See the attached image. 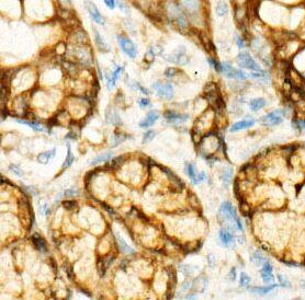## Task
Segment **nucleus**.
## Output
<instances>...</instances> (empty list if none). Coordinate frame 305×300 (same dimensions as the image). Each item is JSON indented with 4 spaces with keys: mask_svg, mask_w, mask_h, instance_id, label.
<instances>
[{
    "mask_svg": "<svg viewBox=\"0 0 305 300\" xmlns=\"http://www.w3.org/2000/svg\"><path fill=\"white\" fill-rule=\"evenodd\" d=\"M251 262H253V264L258 265V266H260V265H263V264L266 263L267 260H266V258H264L259 251H256V252L253 254V256H251Z\"/></svg>",
    "mask_w": 305,
    "mask_h": 300,
    "instance_id": "aec40b11",
    "label": "nucleus"
},
{
    "mask_svg": "<svg viewBox=\"0 0 305 300\" xmlns=\"http://www.w3.org/2000/svg\"><path fill=\"white\" fill-rule=\"evenodd\" d=\"M152 88L156 90V93L163 99H171L174 97V88L169 83H160L157 82L152 86Z\"/></svg>",
    "mask_w": 305,
    "mask_h": 300,
    "instance_id": "7ed1b4c3",
    "label": "nucleus"
},
{
    "mask_svg": "<svg viewBox=\"0 0 305 300\" xmlns=\"http://www.w3.org/2000/svg\"><path fill=\"white\" fill-rule=\"evenodd\" d=\"M123 161H124V158H123V157H117V158H115V159H113V160L111 161V168H112V169L119 168V166L123 163Z\"/></svg>",
    "mask_w": 305,
    "mask_h": 300,
    "instance_id": "c756f323",
    "label": "nucleus"
},
{
    "mask_svg": "<svg viewBox=\"0 0 305 300\" xmlns=\"http://www.w3.org/2000/svg\"><path fill=\"white\" fill-rule=\"evenodd\" d=\"M137 88L139 89V90H141V91H142V92H143V93H144V94H148V91H147V90H146V89H145V88H143L142 86H139V84H137Z\"/></svg>",
    "mask_w": 305,
    "mask_h": 300,
    "instance_id": "49530a36",
    "label": "nucleus"
},
{
    "mask_svg": "<svg viewBox=\"0 0 305 300\" xmlns=\"http://www.w3.org/2000/svg\"><path fill=\"white\" fill-rule=\"evenodd\" d=\"M16 122H19V123H21V124H25L27 125V126H30L31 128H33L34 130H38V132H41V130H44V127H43V125L41 124H38V123H33V122H30V121H24V119H16Z\"/></svg>",
    "mask_w": 305,
    "mask_h": 300,
    "instance_id": "b1692460",
    "label": "nucleus"
},
{
    "mask_svg": "<svg viewBox=\"0 0 305 300\" xmlns=\"http://www.w3.org/2000/svg\"><path fill=\"white\" fill-rule=\"evenodd\" d=\"M236 60L240 67L247 68L253 71H261V68L259 67V65L253 60V58L248 53H240L237 56Z\"/></svg>",
    "mask_w": 305,
    "mask_h": 300,
    "instance_id": "f257e3e1",
    "label": "nucleus"
},
{
    "mask_svg": "<svg viewBox=\"0 0 305 300\" xmlns=\"http://www.w3.org/2000/svg\"><path fill=\"white\" fill-rule=\"evenodd\" d=\"M117 42H119V45L121 47V49L126 54L127 56L131 57V58H135L136 57V46L130 38H127L125 36H117Z\"/></svg>",
    "mask_w": 305,
    "mask_h": 300,
    "instance_id": "f03ea898",
    "label": "nucleus"
},
{
    "mask_svg": "<svg viewBox=\"0 0 305 300\" xmlns=\"http://www.w3.org/2000/svg\"><path fill=\"white\" fill-rule=\"evenodd\" d=\"M220 239H221V241H222V243L224 244V245H229V244L233 242V236H231V233L228 231V230H225V229H222V230H220Z\"/></svg>",
    "mask_w": 305,
    "mask_h": 300,
    "instance_id": "4468645a",
    "label": "nucleus"
},
{
    "mask_svg": "<svg viewBox=\"0 0 305 300\" xmlns=\"http://www.w3.org/2000/svg\"><path fill=\"white\" fill-rule=\"evenodd\" d=\"M63 206L68 210H73L74 208L77 207V203L73 202V201H65V202H63Z\"/></svg>",
    "mask_w": 305,
    "mask_h": 300,
    "instance_id": "473e14b6",
    "label": "nucleus"
},
{
    "mask_svg": "<svg viewBox=\"0 0 305 300\" xmlns=\"http://www.w3.org/2000/svg\"><path fill=\"white\" fill-rule=\"evenodd\" d=\"M272 265L269 263L268 261L266 262V263L263 264L262 265V269H261V272H266V273H272Z\"/></svg>",
    "mask_w": 305,
    "mask_h": 300,
    "instance_id": "f704fd0d",
    "label": "nucleus"
},
{
    "mask_svg": "<svg viewBox=\"0 0 305 300\" xmlns=\"http://www.w3.org/2000/svg\"><path fill=\"white\" fill-rule=\"evenodd\" d=\"M255 121L253 119H244V121H240V122H237L231 127V132H237V130H242L245 129V128H248L250 126H253Z\"/></svg>",
    "mask_w": 305,
    "mask_h": 300,
    "instance_id": "ddd939ff",
    "label": "nucleus"
},
{
    "mask_svg": "<svg viewBox=\"0 0 305 300\" xmlns=\"http://www.w3.org/2000/svg\"><path fill=\"white\" fill-rule=\"evenodd\" d=\"M275 287H278V285L277 284H272V285H270V286H267V287H253V291L257 292V294H259V295H267L268 292L272 291Z\"/></svg>",
    "mask_w": 305,
    "mask_h": 300,
    "instance_id": "6ab92c4d",
    "label": "nucleus"
},
{
    "mask_svg": "<svg viewBox=\"0 0 305 300\" xmlns=\"http://www.w3.org/2000/svg\"><path fill=\"white\" fill-rule=\"evenodd\" d=\"M245 13H246V11L244 10L242 8H236V10H235V19L237 20V22L239 23V22H242V20L244 19V16H245Z\"/></svg>",
    "mask_w": 305,
    "mask_h": 300,
    "instance_id": "cd10ccee",
    "label": "nucleus"
},
{
    "mask_svg": "<svg viewBox=\"0 0 305 300\" xmlns=\"http://www.w3.org/2000/svg\"><path fill=\"white\" fill-rule=\"evenodd\" d=\"M77 194H78V192L75 191V190H73V188L67 190V191L64 193V195H65V196H76Z\"/></svg>",
    "mask_w": 305,
    "mask_h": 300,
    "instance_id": "ea45409f",
    "label": "nucleus"
},
{
    "mask_svg": "<svg viewBox=\"0 0 305 300\" xmlns=\"http://www.w3.org/2000/svg\"><path fill=\"white\" fill-rule=\"evenodd\" d=\"M124 139H126V136H124V134H114L111 138V146L115 147Z\"/></svg>",
    "mask_w": 305,
    "mask_h": 300,
    "instance_id": "393cba45",
    "label": "nucleus"
},
{
    "mask_svg": "<svg viewBox=\"0 0 305 300\" xmlns=\"http://www.w3.org/2000/svg\"><path fill=\"white\" fill-rule=\"evenodd\" d=\"M158 117H159V114H158V112H156V111H150V112H148V114L146 115L145 119H144V121H142V122L139 123V126H141V127H143V128L149 127V126H152V125L154 124L156 121H157Z\"/></svg>",
    "mask_w": 305,
    "mask_h": 300,
    "instance_id": "9d476101",
    "label": "nucleus"
},
{
    "mask_svg": "<svg viewBox=\"0 0 305 300\" xmlns=\"http://www.w3.org/2000/svg\"><path fill=\"white\" fill-rule=\"evenodd\" d=\"M117 243L120 245V249L123 253H126V254H131V253H134V250L128 245V244L121 238V237H117Z\"/></svg>",
    "mask_w": 305,
    "mask_h": 300,
    "instance_id": "412c9836",
    "label": "nucleus"
},
{
    "mask_svg": "<svg viewBox=\"0 0 305 300\" xmlns=\"http://www.w3.org/2000/svg\"><path fill=\"white\" fill-rule=\"evenodd\" d=\"M105 121H106L108 124H112V125L120 124V123H121L120 116H119L117 112H116L113 108H111V106L106 110V113H105Z\"/></svg>",
    "mask_w": 305,
    "mask_h": 300,
    "instance_id": "1a4fd4ad",
    "label": "nucleus"
},
{
    "mask_svg": "<svg viewBox=\"0 0 305 300\" xmlns=\"http://www.w3.org/2000/svg\"><path fill=\"white\" fill-rule=\"evenodd\" d=\"M113 157V153L112 152H105V153H102V155L95 157L93 161L91 162V166H95V164H99L101 162H105V161L110 160L111 158Z\"/></svg>",
    "mask_w": 305,
    "mask_h": 300,
    "instance_id": "f3484780",
    "label": "nucleus"
},
{
    "mask_svg": "<svg viewBox=\"0 0 305 300\" xmlns=\"http://www.w3.org/2000/svg\"><path fill=\"white\" fill-rule=\"evenodd\" d=\"M261 122L264 123V124L268 125H277L280 124L282 122V114L279 111H275V112H271V113L267 114L266 116H263L261 118Z\"/></svg>",
    "mask_w": 305,
    "mask_h": 300,
    "instance_id": "423d86ee",
    "label": "nucleus"
},
{
    "mask_svg": "<svg viewBox=\"0 0 305 300\" xmlns=\"http://www.w3.org/2000/svg\"><path fill=\"white\" fill-rule=\"evenodd\" d=\"M155 132L154 130H148L147 133H145L144 134V137H143V144H146V142H148V141H150V140H152V138L155 137Z\"/></svg>",
    "mask_w": 305,
    "mask_h": 300,
    "instance_id": "c85d7f7f",
    "label": "nucleus"
},
{
    "mask_svg": "<svg viewBox=\"0 0 305 300\" xmlns=\"http://www.w3.org/2000/svg\"><path fill=\"white\" fill-rule=\"evenodd\" d=\"M207 60H209V62H210L212 66H214V67H215V69L217 70V71H222V65H220V64H217L216 62H214L212 58H209Z\"/></svg>",
    "mask_w": 305,
    "mask_h": 300,
    "instance_id": "4c0bfd02",
    "label": "nucleus"
},
{
    "mask_svg": "<svg viewBox=\"0 0 305 300\" xmlns=\"http://www.w3.org/2000/svg\"><path fill=\"white\" fill-rule=\"evenodd\" d=\"M86 5H87V9H88V11H89V14H90V16H91V19L95 21V22H97V23H99V24H101V25H103V24H104V19H103V16H101L100 12L98 11V8H97L91 1H88V2L86 3Z\"/></svg>",
    "mask_w": 305,
    "mask_h": 300,
    "instance_id": "39448f33",
    "label": "nucleus"
},
{
    "mask_svg": "<svg viewBox=\"0 0 305 300\" xmlns=\"http://www.w3.org/2000/svg\"><path fill=\"white\" fill-rule=\"evenodd\" d=\"M264 104H266L264 99L259 98V99H255V100H253V101H250L249 106H250L251 111H258V110L261 109L262 106H264Z\"/></svg>",
    "mask_w": 305,
    "mask_h": 300,
    "instance_id": "5701e85b",
    "label": "nucleus"
},
{
    "mask_svg": "<svg viewBox=\"0 0 305 300\" xmlns=\"http://www.w3.org/2000/svg\"><path fill=\"white\" fill-rule=\"evenodd\" d=\"M33 243H34V245H35V248L37 249V250H40V251H46V243H45V241L43 240L42 238H40L38 236H33Z\"/></svg>",
    "mask_w": 305,
    "mask_h": 300,
    "instance_id": "4be33fe9",
    "label": "nucleus"
},
{
    "mask_svg": "<svg viewBox=\"0 0 305 300\" xmlns=\"http://www.w3.org/2000/svg\"><path fill=\"white\" fill-rule=\"evenodd\" d=\"M222 73H224V75L228 78H234V79H245L247 77L245 73L240 71V70H236L235 68H233L227 62H223L222 64Z\"/></svg>",
    "mask_w": 305,
    "mask_h": 300,
    "instance_id": "20e7f679",
    "label": "nucleus"
},
{
    "mask_svg": "<svg viewBox=\"0 0 305 300\" xmlns=\"http://www.w3.org/2000/svg\"><path fill=\"white\" fill-rule=\"evenodd\" d=\"M239 283H240V286H248L249 283H250V277L248 276L247 274L245 273H242L240 274V279H239Z\"/></svg>",
    "mask_w": 305,
    "mask_h": 300,
    "instance_id": "7c9ffc66",
    "label": "nucleus"
},
{
    "mask_svg": "<svg viewBox=\"0 0 305 300\" xmlns=\"http://www.w3.org/2000/svg\"><path fill=\"white\" fill-rule=\"evenodd\" d=\"M261 278L264 283H268V284H271L274 282V277L272 273H266V272H261Z\"/></svg>",
    "mask_w": 305,
    "mask_h": 300,
    "instance_id": "bb28decb",
    "label": "nucleus"
},
{
    "mask_svg": "<svg viewBox=\"0 0 305 300\" xmlns=\"http://www.w3.org/2000/svg\"><path fill=\"white\" fill-rule=\"evenodd\" d=\"M185 172H187V174H188L189 177L191 179V181L193 182L194 184H196V183H198V181H196L198 174L195 173L194 164H192V163H187V164H185Z\"/></svg>",
    "mask_w": 305,
    "mask_h": 300,
    "instance_id": "dca6fc26",
    "label": "nucleus"
},
{
    "mask_svg": "<svg viewBox=\"0 0 305 300\" xmlns=\"http://www.w3.org/2000/svg\"><path fill=\"white\" fill-rule=\"evenodd\" d=\"M204 179H205V173H204V172H201V173H199V174H198V179H196V181L200 182V181H202V180H204Z\"/></svg>",
    "mask_w": 305,
    "mask_h": 300,
    "instance_id": "a18cd8bd",
    "label": "nucleus"
},
{
    "mask_svg": "<svg viewBox=\"0 0 305 300\" xmlns=\"http://www.w3.org/2000/svg\"><path fill=\"white\" fill-rule=\"evenodd\" d=\"M102 206L104 207L105 209H106V210H108V212H110V214H114V210H112V209H111V208H109V207L106 206V205H102Z\"/></svg>",
    "mask_w": 305,
    "mask_h": 300,
    "instance_id": "09e8293b",
    "label": "nucleus"
},
{
    "mask_svg": "<svg viewBox=\"0 0 305 300\" xmlns=\"http://www.w3.org/2000/svg\"><path fill=\"white\" fill-rule=\"evenodd\" d=\"M104 3L108 5L110 9H113V8L115 7V1H113V0H105Z\"/></svg>",
    "mask_w": 305,
    "mask_h": 300,
    "instance_id": "37998d69",
    "label": "nucleus"
},
{
    "mask_svg": "<svg viewBox=\"0 0 305 300\" xmlns=\"http://www.w3.org/2000/svg\"><path fill=\"white\" fill-rule=\"evenodd\" d=\"M122 71H123V68H122V67H116L115 70L112 73V75H111V76H108V75H106V82H108V88L110 89V90H111V89L114 88L116 79L119 78V76L121 75Z\"/></svg>",
    "mask_w": 305,
    "mask_h": 300,
    "instance_id": "f8f14e48",
    "label": "nucleus"
},
{
    "mask_svg": "<svg viewBox=\"0 0 305 300\" xmlns=\"http://www.w3.org/2000/svg\"><path fill=\"white\" fill-rule=\"evenodd\" d=\"M184 48H180L178 52H176L174 54L170 55L171 57H167V60L169 62H176V64H179V65H184L187 62H189V58L187 57V55L184 54Z\"/></svg>",
    "mask_w": 305,
    "mask_h": 300,
    "instance_id": "0eeeda50",
    "label": "nucleus"
},
{
    "mask_svg": "<svg viewBox=\"0 0 305 300\" xmlns=\"http://www.w3.org/2000/svg\"><path fill=\"white\" fill-rule=\"evenodd\" d=\"M235 41H236L237 45H238V47H239V48H242V47H245V42L242 41V38H240L239 36H236V37H235Z\"/></svg>",
    "mask_w": 305,
    "mask_h": 300,
    "instance_id": "a19ab883",
    "label": "nucleus"
},
{
    "mask_svg": "<svg viewBox=\"0 0 305 300\" xmlns=\"http://www.w3.org/2000/svg\"><path fill=\"white\" fill-rule=\"evenodd\" d=\"M223 181H224V183L226 184V183H228L229 182V180H231V169H228V170H225L224 171V173H223Z\"/></svg>",
    "mask_w": 305,
    "mask_h": 300,
    "instance_id": "72a5a7b5",
    "label": "nucleus"
},
{
    "mask_svg": "<svg viewBox=\"0 0 305 300\" xmlns=\"http://www.w3.org/2000/svg\"><path fill=\"white\" fill-rule=\"evenodd\" d=\"M10 169H11V171H12L13 173H16V175L22 176V174H23V173H22V171L20 170V169H19V166H16V164H11V166H10Z\"/></svg>",
    "mask_w": 305,
    "mask_h": 300,
    "instance_id": "e433bc0d",
    "label": "nucleus"
},
{
    "mask_svg": "<svg viewBox=\"0 0 305 300\" xmlns=\"http://www.w3.org/2000/svg\"><path fill=\"white\" fill-rule=\"evenodd\" d=\"M227 10H228V7H227L226 2H224V1L218 2V5H217V7H216V12H217L218 16H225V14L227 13Z\"/></svg>",
    "mask_w": 305,
    "mask_h": 300,
    "instance_id": "a878e982",
    "label": "nucleus"
},
{
    "mask_svg": "<svg viewBox=\"0 0 305 300\" xmlns=\"http://www.w3.org/2000/svg\"><path fill=\"white\" fill-rule=\"evenodd\" d=\"M155 59V53H154V48H149L146 54H145V60L148 62H152Z\"/></svg>",
    "mask_w": 305,
    "mask_h": 300,
    "instance_id": "2f4dec72",
    "label": "nucleus"
},
{
    "mask_svg": "<svg viewBox=\"0 0 305 300\" xmlns=\"http://www.w3.org/2000/svg\"><path fill=\"white\" fill-rule=\"evenodd\" d=\"M75 160V157L73 155V151L70 149V145H67V155H66V159H65V162L63 164V170H65L66 168H68L73 164V162Z\"/></svg>",
    "mask_w": 305,
    "mask_h": 300,
    "instance_id": "a211bd4d",
    "label": "nucleus"
},
{
    "mask_svg": "<svg viewBox=\"0 0 305 300\" xmlns=\"http://www.w3.org/2000/svg\"><path fill=\"white\" fill-rule=\"evenodd\" d=\"M93 34H95V45L98 46V48L100 49L101 52H109L110 51V47L108 46V44L103 41L102 36L100 35V33L98 30H93Z\"/></svg>",
    "mask_w": 305,
    "mask_h": 300,
    "instance_id": "9b49d317",
    "label": "nucleus"
},
{
    "mask_svg": "<svg viewBox=\"0 0 305 300\" xmlns=\"http://www.w3.org/2000/svg\"><path fill=\"white\" fill-rule=\"evenodd\" d=\"M176 73H177V69H174V68H167L165 70V76L166 77H172Z\"/></svg>",
    "mask_w": 305,
    "mask_h": 300,
    "instance_id": "c9c22d12",
    "label": "nucleus"
},
{
    "mask_svg": "<svg viewBox=\"0 0 305 300\" xmlns=\"http://www.w3.org/2000/svg\"><path fill=\"white\" fill-rule=\"evenodd\" d=\"M297 124H299V126L305 128V121H297Z\"/></svg>",
    "mask_w": 305,
    "mask_h": 300,
    "instance_id": "de8ad7c7",
    "label": "nucleus"
},
{
    "mask_svg": "<svg viewBox=\"0 0 305 300\" xmlns=\"http://www.w3.org/2000/svg\"><path fill=\"white\" fill-rule=\"evenodd\" d=\"M278 278H279V280H280V285H282V286H285V287H288V286H290L289 282H288L286 279H284V278L282 277V276H281V275H279V276H278Z\"/></svg>",
    "mask_w": 305,
    "mask_h": 300,
    "instance_id": "79ce46f5",
    "label": "nucleus"
},
{
    "mask_svg": "<svg viewBox=\"0 0 305 300\" xmlns=\"http://www.w3.org/2000/svg\"><path fill=\"white\" fill-rule=\"evenodd\" d=\"M235 272H236V269H235V268H231V274H229V279H231V280H235V278H236V274H235Z\"/></svg>",
    "mask_w": 305,
    "mask_h": 300,
    "instance_id": "c03bdc74",
    "label": "nucleus"
},
{
    "mask_svg": "<svg viewBox=\"0 0 305 300\" xmlns=\"http://www.w3.org/2000/svg\"><path fill=\"white\" fill-rule=\"evenodd\" d=\"M55 153H56V149L54 148L53 150H49V151H47V152H43V153H40V155H37V160H38V162H41V163H47L48 160H51V158H53L54 155H55Z\"/></svg>",
    "mask_w": 305,
    "mask_h": 300,
    "instance_id": "2eb2a0df",
    "label": "nucleus"
},
{
    "mask_svg": "<svg viewBox=\"0 0 305 300\" xmlns=\"http://www.w3.org/2000/svg\"><path fill=\"white\" fill-rule=\"evenodd\" d=\"M165 118L168 119L169 123L179 124V123L185 122L188 119V115H182V114L174 113V112H166L165 113Z\"/></svg>",
    "mask_w": 305,
    "mask_h": 300,
    "instance_id": "6e6552de",
    "label": "nucleus"
},
{
    "mask_svg": "<svg viewBox=\"0 0 305 300\" xmlns=\"http://www.w3.org/2000/svg\"><path fill=\"white\" fill-rule=\"evenodd\" d=\"M137 102H138V104H139V106H141V108H145L146 105L150 104V103H149V100H147V99H139Z\"/></svg>",
    "mask_w": 305,
    "mask_h": 300,
    "instance_id": "58836bf2",
    "label": "nucleus"
}]
</instances>
